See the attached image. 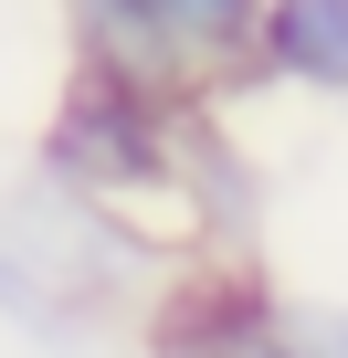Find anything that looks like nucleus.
Listing matches in <instances>:
<instances>
[{
  "label": "nucleus",
  "mask_w": 348,
  "mask_h": 358,
  "mask_svg": "<svg viewBox=\"0 0 348 358\" xmlns=\"http://www.w3.org/2000/svg\"><path fill=\"white\" fill-rule=\"evenodd\" d=\"M253 74L348 106V0H264V32H253Z\"/></svg>",
  "instance_id": "7ed1b4c3"
},
{
  "label": "nucleus",
  "mask_w": 348,
  "mask_h": 358,
  "mask_svg": "<svg viewBox=\"0 0 348 358\" xmlns=\"http://www.w3.org/2000/svg\"><path fill=\"white\" fill-rule=\"evenodd\" d=\"M169 169H180V222H190V232H211V243H253V222H264V179H253V158L211 127L201 95L180 106V148H169Z\"/></svg>",
  "instance_id": "f03ea898"
},
{
  "label": "nucleus",
  "mask_w": 348,
  "mask_h": 358,
  "mask_svg": "<svg viewBox=\"0 0 348 358\" xmlns=\"http://www.w3.org/2000/svg\"><path fill=\"white\" fill-rule=\"evenodd\" d=\"M285 327H295L316 358H348V295H337V306H285Z\"/></svg>",
  "instance_id": "423d86ee"
},
{
  "label": "nucleus",
  "mask_w": 348,
  "mask_h": 358,
  "mask_svg": "<svg viewBox=\"0 0 348 358\" xmlns=\"http://www.w3.org/2000/svg\"><path fill=\"white\" fill-rule=\"evenodd\" d=\"M0 316H11V327H64V316H74V306L43 285V264H32L11 232H0Z\"/></svg>",
  "instance_id": "39448f33"
},
{
  "label": "nucleus",
  "mask_w": 348,
  "mask_h": 358,
  "mask_svg": "<svg viewBox=\"0 0 348 358\" xmlns=\"http://www.w3.org/2000/svg\"><path fill=\"white\" fill-rule=\"evenodd\" d=\"M180 106L190 95H148V85H116V74L74 64L64 95H53V116H43V179L106 201V211H148V201L180 211V169H169Z\"/></svg>",
  "instance_id": "f257e3e1"
},
{
  "label": "nucleus",
  "mask_w": 348,
  "mask_h": 358,
  "mask_svg": "<svg viewBox=\"0 0 348 358\" xmlns=\"http://www.w3.org/2000/svg\"><path fill=\"white\" fill-rule=\"evenodd\" d=\"M158 22V43L190 64V85L211 95L222 74H253V32H264V0H137Z\"/></svg>",
  "instance_id": "20e7f679"
}]
</instances>
